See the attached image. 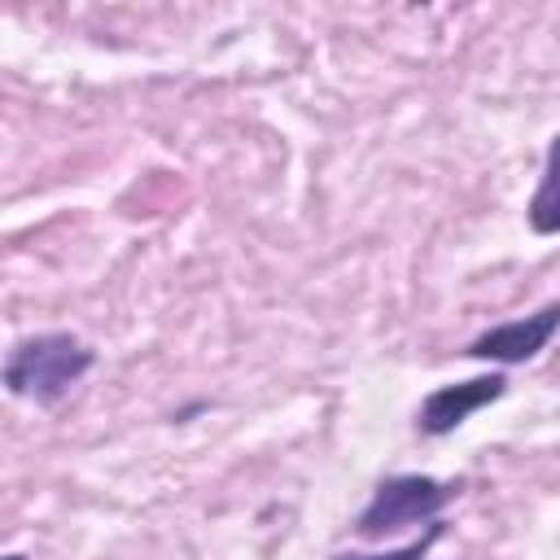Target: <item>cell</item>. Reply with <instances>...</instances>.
<instances>
[{"mask_svg":"<svg viewBox=\"0 0 560 560\" xmlns=\"http://www.w3.org/2000/svg\"><path fill=\"white\" fill-rule=\"evenodd\" d=\"M4 560H26V556H4Z\"/></svg>","mask_w":560,"mask_h":560,"instance_id":"7","label":"cell"},{"mask_svg":"<svg viewBox=\"0 0 560 560\" xmlns=\"http://www.w3.org/2000/svg\"><path fill=\"white\" fill-rule=\"evenodd\" d=\"M96 363V350L74 332H35L22 337L4 359V389L13 398L57 402L79 385Z\"/></svg>","mask_w":560,"mask_h":560,"instance_id":"1","label":"cell"},{"mask_svg":"<svg viewBox=\"0 0 560 560\" xmlns=\"http://www.w3.org/2000/svg\"><path fill=\"white\" fill-rule=\"evenodd\" d=\"M455 490H459L455 481H438V477H424V472H398V477H385V481L372 490L368 508L359 512L354 534L368 538V542H376V538L398 534V529L420 525V521L433 525L438 512L455 499Z\"/></svg>","mask_w":560,"mask_h":560,"instance_id":"2","label":"cell"},{"mask_svg":"<svg viewBox=\"0 0 560 560\" xmlns=\"http://www.w3.org/2000/svg\"><path fill=\"white\" fill-rule=\"evenodd\" d=\"M503 389H508V376H503V372H486V376H472V381H459V385H438V389L420 402L416 429H420L424 438H442V433L459 429L472 411H481V407H490L494 398H503Z\"/></svg>","mask_w":560,"mask_h":560,"instance_id":"4","label":"cell"},{"mask_svg":"<svg viewBox=\"0 0 560 560\" xmlns=\"http://www.w3.org/2000/svg\"><path fill=\"white\" fill-rule=\"evenodd\" d=\"M525 219L538 236H556L560 232V131L547 144V162H542V179L525 206Z\"/></svg>","mask_w":560,"mask_h":560,"instance_id":"5","label":"cell"},{"mask_svg":"<svg viewBox=\"0 0 560 560\" xmlns=\"http://www.w3.org/2000/svg\"><path fill=\"white\" fill-rule=\"evenodd\" d=\"M442 521H433L429 529H424V538H416V542H407V547H398V551H385V556H350V551H337L332 560H424L429 556V547L442 538Z\"/></svg>","mask_w":560,"mask_h":560,"instance_id":"6","label":"cell"},{"mask_svg":"<svg viewBox=\"0 0 560 560\" xmlns=\"http://www.w3.org/2000/svg\"><path fill=\"white\" fill-rule=\"evenodd\" d=\"M560 328V302H547L542 311L525 315V319H508V324H494L486 328L481 337L468 341V359H486V363H525L534 359Z\"/></svg>","mask_w":560,"mask_h":560,"instance_id":"3","label":"cell"}]
</instances>
